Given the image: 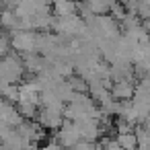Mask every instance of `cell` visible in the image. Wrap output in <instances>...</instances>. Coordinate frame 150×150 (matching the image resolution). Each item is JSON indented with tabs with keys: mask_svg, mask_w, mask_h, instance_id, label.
Instances as JSON below:
<instances>
[{
	"mask_svg": "<svg viewBox=\"0 0 150 150\" xmlns=\"http://www.w3.org/2000/svg\"><path fill=\"white\" fill-rule=\"evenodd\" d=\"M23 74H25L23 56L11 54L6 58H2V64H0V78H2V84H19Z\"/></svg>",
	"mask_w": 150,
	"mask_h": 150,
	"instance_id": "6da1fadb",
	"label": "cell"
},
{
	"mask_svg": "<svg viewBox=\"0 0 150 150\" xmlns=\"http://www.w3.org/2000/svg\"><path fill=\"white\" fill-rule=\"evenodd\" d=\"M11 43H13V50H17L21 56L37 54V33H33V31H15V33H11Z\"/></svg>",
	"mask_w": 150,
	"mask_h": 150,
	"instance_id": "7a4b0ae2",
	"label": "cell"
},
{
	"mask_svg": "<svg viewBox=\"0 0 150 150\" xmlns=\"http://www.w3.org/2000/svg\"><path fill=\"white\" fill-rule=\"evenodd\" d=\"M56 140H58L66 150H72L82 138H80V134H78V129H76V123L64 119V125L56 132Z\"/></svg>",
	"mask_w": 150,
	"mask_h": 150,
	"instance_id": "3957f363",
	"label": "cell"
},
{
	"mask_svg": "<svg viewBox=\"0 0 150 150\" xmlns=\"http://www.w3.org/2000/svg\"><path fill=\"white\" fill-rule=\"evenodd\" d=\"M76 129L80 134V138L84 142H93L97 144V140L101 142V136H103V129H101V123L97 119H82V121H76Z\"/></svg>",
	"mask_w": 150,
	"mask_h": 150,
	"instance_id": "277c9868",
	"label": "cell"
},
{
	"mask_svg": "<svg viewBox=\"0 0 150 150\" xmlns=\"http://www.w3.org/2000/svg\"><path fill=\"white\" fill-rule=\"evenodd\" d=\"M37 123L47 132H58L62 125H64V115L58 113V111H50V109H41L39 111V117H37Z\"/></svg>",
	"mask_w": 150,
	"mask_h": 150,
	"instance_id": "5b68a950",
	"label": "cell"
},
{
	"mask_svg": "<svg viewBox=\"0 0 150 150\" xmlns=\"http://www.w3.org/2000/svg\"><path fill=\"white\" fill-rule=\"evenodd\" d=\"M136 86L134 80H121V82H115L113 88H111V95L115 101L119 103H125V101H134V95H136Z\"/></svg>",
	"mask_w": 150,
	"mask_h": 150,
	"instance_id": "8992f818",
	"label": "cell"
},
{
	"mask_svg": "<svg viewBox=\"0 0 150 150\" xmlns=\"http://www.w3.org/2000/svg\"><path fill=\"white\" fill-rule=\"evenodd\" d=\"M2 123H6V125H11V127H19V125H23L25 123V119H23V115L19 113V109H17V105H13V103H8V101H2Z\"/></svg>",
	"mask_w": 150,
	"mask_h": 150,
	"instance_id": "52a82bcc",
	"label": "cell"
},
{
	"mask_svg": "<svg viewBox=\"0 0 150 150\" xmlns=\"http://www.w3.org/2000/svg\"><path fill=\"white\" fill-rule=\"evenodd\" d=\"M52 11H54L56 19H66V17L76 15L78 4H72V2H56V4H52Z\"/></svg>",
	"mask_w": 150,
	"mask_h": 150,
	"instance_id": "ba28073f",
	"label": "cell"
},
{
	"mask_svg": "<svg viewBox=\"0 0 150 150\" xmlns=\"http://www.w3.org/2000/svg\"><path fill=\"white\" fill-rule=\"evenodd\" d=\"M117 142L121 144L123 150H138V148H140L136 132H132V134H119V136H117Z\"/></svg>",
	"mask_w": 150,
	"mask_h": 150,
	"instance_id": "9c48e42d",
	"label": "cell"
},
{
	"mask_svg": "<svg viewBox=\"0 0 150 150\" xmlns=\"http://www.w3.org/2000/svg\"><path fill=\"white\" fill-rule=\"evenodd\" d=\"M86 8H88L91 15H95V17H107V15L111 13L113 4H109V2H86Z\"/></svg>",
	"mask_w": 150,
	"mask_h": 150,
	"instance_id": "30bf717a",
	"label": "cell"
},
{
	"mask_svg": "<svg viewBox=\"0 0 150 150\" xmlns=\"http://www.w3.org/2000/svg\"><path fill=\"white\" fill-rule=\"evenodd\" d=\"M68 82H70V86H72V91L74 93H78V95H88V82L84 80V78H80V76H72V78H68Z\"/></svg>",
	"mask_w": 150,
	"mask_h": 150,
	"instance_id": "8fae6325",
	"label": "cell"
},
{
	"mask_svg": "<svg viewBox=\"0 0 150 150\" xmlns=\"http://www.w3.org/2000/svg\"><path fill=\"white\" fill-rule=\"evenodd\" d=\"M99 144H101V148H103V150H123V148H121V144L117 142V138H103Z\"/></svg>",
	"mask_w": 150,
	"mask_h": 150,
	"instance_id": "7c38bea8",
	"label": "cell"
},
{
	"mask_svg": "<svg viewBox=\"0 0 150 150\" xmlns=\"http://www.w3.org/2000/svg\"><path fill=\"white\" fill-rule=\"evenodd\" d=\"M41 150H66V148H64L56 138H54V140H50L47 144H43V148H41Z\"/></svg>",
	"mask_w": 150,
	"mask_h": 150,
	"instance_id": "4fadbf2b",
	"label": "cell"
}]
</instances>
